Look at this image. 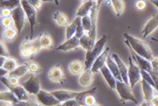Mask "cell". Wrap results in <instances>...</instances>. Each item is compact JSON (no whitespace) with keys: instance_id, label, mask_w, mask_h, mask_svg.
I'll return each mask as SVG.
<instances>
[{"instance_id":"obj_1","label":"cell","mask_w":158,"mask_h":106,"mask_svg":"<svg viewBox=\"0 0 158 106\" xmlns=\"http://www.w3.org/2000/svg\"><path fill=\"white\" fill-rule=\"evenodd\" d=\"M124 37L126 39L125 43L127 45V47L135 51L139 55L146 58L147 60H149V61L153 60V58H154L153 53L147 42H145L144 40L137 39L128 34H124Z\"/></svg>"},{"instance_id":"obj_2","label":"cell","mask_w":158,"mask_h":106,"mask_svg":"<svg viewBox=\"0 0 158 106\" xmlns=\"http://www.w3.org/2000/svg\"><path fill=\"white\" fill-rule=\"evenodd\" d=\"M108 37L106 35H103L101 39H99L96 41L95 45L90 50L87 51L86 56H85V69H89L91 67L94 61L96 60L98 56L101 55V53L104 50V47L107 41Z\"/></svg>"},{"instance_id":"obj_3","label":"cell","mask_w":158,"mask_h":106,"mask_svg":"<svg viewBox=\"0 0 158 106\" xmlns=\"http://www.w3.org/2000/svg\"><path fill=\"white\" fill-rule=\"evenodd\" d=\"M21 6L23 7L24 11L26 12V15L27 17L29 23H30V30H31V34L29 39H34V27L35 25H37V9L33 6L27 0H21Z\"/></svg>"},{"instance_id":"obj_4","label":"cell","mask_w":158,"mask_h":106,"mask_svg":"<svg viewBox=\"0 0 158 106\" xmlns=\"http://www.w3.org/2000/svg\"><path fill=\"white\" fill-rule=\"evenodd\" d=\"M115 89L117 90L118 94L120 96V100L122 102L132 101L137 104L135 97L132 94V88L130 87L129 84H126L123 81H117Z\"/></svg>"},{"instance_id":"obj_5","label":"cell","mask_w":158,"mask_h":106,"mask_svg":"<svg viewBox=\"0 0 158 106\" xmlns=\"http://www.w3.org/2000/svg\"><path fill=\"white\" fill-rule=\"evenodd\" d=\"M129 66H128V80H129L130 87L133 89L136 84L141 82V70L138 65H135L134 62H132V58L129 56Z\"/></svg>"},{"instance_id":"obj_6","label":"cell","mask_w":158,"mask_h":106,"mask_svg":"<svg viewBox=\"0 0 158 106\" xmlns=\"http://www.w3.org/2000/svg\"><path fill=\"white\" fill-rule=\"evenodd\" d=\"M11 18H13L15 28L18 30V33L20 34L21 31H22L23 27H24V26H25L26 18H27L22 6H18L17 8H15L14 10H12Z\"/></svg>"},{"instance_id":"obj_7","label":"cell","mask_w":158,"mask_h":106,"mask_svg":"<svg viewBox=\"0 0 158 106\" xmlns=\"http://www.w3.org/2000/svg\"><path fill=\"white\" fill-rule=\"evenodd\" d=\"M37 100L39 101L41 104L46 106H54L60 105L61 101L57 99L55 96L52 94V92H48L45 90L40 89L39 93L36 95Z\"/></svg>"},{"instance_id":"obj_8","label":"cell","mask_w":158,"mask_h":106,"mask_svg":"<svg viewBox=\"0 0 158 106\" xmlns=\"http://www.w3.org/2000/svg\"><path fill=\"white\" fill-rule=\"evenodd\" d=\"M23 87L27 89V91L29 94H34L37 95L40 90V83L39 78L34 75L32 74L26 82L21 84Z\"/></svg>"},{"instance_id":"obj_9","label":"cell","mask_w":158,"mask_h":106,"mask_svg":"<svg viewBox=\"0 0 158 106\" xmlns=\"http://www.w3.org/2000/svg\"><path fill=\"white\" fill-rule=\"evenodd\" d=\"M48 79L53 83L63 84L65 83V75L63 69L60 65H56L51 68L48 72Z\"/></svg>"},{"instance_id":"obj_10","label":"cell","mask_w":158,"mask_h":106,"mask_svg":"<svg viewBox=\"0 0 158 106\" xmlns=\"http://www.w3.org/2000/svg\"><path fill=\"white\" fill-rule=\"evenodd\" d=\"M130 50H131V55H132V57H133V59L135 60V62L137 63V65L140 67L141 69H143V70H146L148 72L151 73L152 72L153 68H152V65H151V61H149V60H147L146 58H144V57H142V56L139 55L138 54H136L134 50H132L131 48H130Z\"/></svg>"},{"instance_id":"obj_11","label":"cell","mask_w":158,"mask_h":106,"mask_svg":"<svg viewBox=\"0 0 158 106\" xmlns=\"http://www.w3.org/2000/svg\"><path fill=\"white\" fill-rule=\"evenodd\" d=\"M141 82V86H142V91L144 95V103L141 104L142 106L151 105V99L154 96V87L150 84H148L146 80L142 79Z\"/></svg>"},{"instance_id":"obj_12","label":"cell","mask_w":158,"mask_h":106,"mask_svg":"<svg viewBox=\"0 0 158 106\" xmlns=\"http://www.w3.org/2000/svg\"><path fill=\"white\" fill-rule=\"evenodd\" d=\"M79 39L77 36L74 35L72 38L66 39V41L64 43L61 44L56 48V50L63 51V52H68V51L73 50V49H77L80 46L79 43Z\"/></svg>"},{"instance_id":"obj_13","label":"cell","mask_w":158,"mask_h":106,"mask_svg":"<svg viewBox=\"0 0 158 106\" xmlns=\"http://www.w3.org/2000/svg\"><path fill=\"white\" fill-rule=\"evenodd\" d=\"M158 27V13L156 15H154L152 18H150V19L146 23V25L144 26V27L142 29L141 33L143 35V38H146L150 34H152L153 32Z\"/></svg>"},{"instance_id":"obj_14","label":"cell","mask_w":158,"mask_h":106,"mask_svg":"<svg viewBox=\"0 0 158 106\" xmlns=\"http://www.w3.org/2000/svg\"><path fill=\"white\" fill-rule=\"evenodd\" d=\"M108 52H109V47H106L105 50L102 52L101 55L98 56L96 60L94 61L93 64H92V66H91V67H90V69L92 70V72L97 73L98 71H99V70H100V68H101V67H103L106 63Z\"/></svg>"},{"instance_id":"obj_15","label":"cell","mask_w":158,"mask_h":106,"mask_svg":"<svg viewBox=\"0 0 158 106\" xmlns=\"http://www.w3.org/2000/svg\"><path fill=\"white\" fill-rule=\"evenodd\" d=\"M52 94L56 97L57 99L64 102V101L72 99V98H77L80 92H74V91H69V90H65V89H61V90H56L53 91Z\"/></svg>"},{"instance_id":"obj_16","label":"cell","mask_w":158,"mask_h":106,"mask_svg":"<svg viewBox=\"0 0 158 106\" xmlns=\"http://www.w3.org/2000/svg\"><path fill=\"white\" fill-rule=\"evenodd\" d=\"M112 57L114 59V61L116 62V63L118 64V67L120 75H121V77L123 79V82L126 84H129V80H128V67L126 66L124 62L120 60V58L118 57V55L116 54H113Z\"/></svg>"},{"instance_id":"obj_17","label":"cell","mask_w":158,"mask_h":106,"mask_svg":"<svg viewBox=\"0 0 158 106\" xmlns=\"http://www.w3.org/2000/svg\"><path fill=\"white\" fill-rule=\"evenodd\" d=\"M100 71H101L104 78L106 79V83H107V84L109 85V87L112 89H115V88H116L117 79L114 77L113 73L110 71V69L108 68L107 65L105 64V65L100 68Z\"/></svg>"},{"instance_id":"obj_18","label":"cell","mask_w":158,"mask_h":106,"mask_svg":"<svg viewBox=\"0 0 158 106\" xmlns=\"http://www.w3.org/2000/svg\"><path fill=\"white\" fill-rule=\"evenodd\" d=\"M94 74L95 73L92 72V70L89 68V69H85V71L83 74L80 75L79 77V84L82 87H88L90 84H92L93 80H94Z\"/></svg>"},{"instance_id":"obj_19","label":"cell","mask_w":158,"mask_h":106,"mask_svg":"<svg viewBox=\"0 0 158 106\" xmlns=\"http://www.w3.org/2000/svg\"><path fill=\"white\" fill-rule=\"evenodd\" d=\"M20 55L25 59L30 58L31 56L34 55L32 50V39L27 38L23 41L20 47Z\"/></svg>"},{"instance_id":"obj_20","label":"cell","mask_w":158,"mask_h":106,"mask_svg":"<svg viewBox=\"0 0 158 106\" xmlns=\"http://www.w3.org/2000/svg\"><path fill=\"white\" fill-rule=\"evenodd\" d=\"M106 64L107 65V67L110 69V71L113 73L114 77L117 79V81H123V79L121 77V75H120V72L118 70V64L114 61V59H113V57L111 58V56H107L106 63Z\"/></svg>"},{"instance_id":"obj_21","label":"cell","mask_w":158,"mask_h":106,"mask_svg":"<svg viewBox=\"0 0 158 106\" xmlns=\"http://www.w3.org/2000/svg\"><path fill=\"white\" fill-rule=\"evenodd\" d=\"M95 4V1L94 0H88L86 2H84V4L80 6V8L78 9V11L76 14V17H84L86 15H89L90 14V11L91 9Z\"/></svg>"},{"instance_id":"obj_22","label":"cell","mask_w":158,"mask_h":106,"mask_svg":"<svg viewBox=\"0 0 158 106\" xmlns=\"http://www.w3.org/2000/svg\"><path fill=\"white\" fill-rule=\"evenodd\" d=\"M84 68H85V67H84L82 62L78 61V60L72 61L69 64V70L74 75H77L78 74H81V73L83 72Z\"/></svg>"},{"instance_id":"obj_23","label":"cell","mask_w":158,"mask_h":106,"mask_svg":"<svg viewBox=\"0 0 158 106\" xmlns=\"http://www.w3.org/2000/svg\"><path fill=\"white\" fill-rule=\"evenodd\" d=\"M0 100L11 102L13 105H15L18 102H19V98L11 90H9V91H2L1 94H0Z\"/></svg>"},{"instance_id":"obj_24","label":"cell","mask_w":158,"mask_h":106,"mask_svg":"<svg viewBox=\"0 0 158 106\" xmlns=\"http://www.w3.org/2000/svg\"><path fill=\"white\" fill-rule=\"evenodd\" d=\"M40 43H41L42 48L50 49L53 47V39L47 32L40 35Z\"/></svg>"},{"instance_id":"obj_25","label":"cell","mask_w":158,"mask_h":106,"mask_svg":"<svg viewBox=\"0 0 158 106\" xmlns=\"http://www.w3.org/2000/svg\"><path fill=\"white\" fill-rule=\"evenodd\" d=\"M27 72H29L28 65H27V63H26V64H23L21 66H18L13 71L9 72L8 76L9 75H14V76H18V77H21Z\"/></svg>"},{"instance_id":"obj_26","label":"cell","mask_w":158,"mask_h":106,"mask_svg":"<svg viewBox=\"0 0 158 106\" xmlns=\"http://www.w3.org/2000/svg\"><path fill=\"white\" fill-rule=\"evenodd\" d=\"M19 6H21V0H2L0 4L1 8H8L11 11Z\"/></svg>"},{"instance_id":"obj_27","label":"cell","mask_w":158,"mask_h":106,"mask_svg":"<svg viewBox=\"0 0 158 106\" xmlns=\"http://www.w3.org/2000/svg\"><path fill=\"white\" fill-rule=\"evenodd\" d=\"M79 43H80V47H83L86 51L90 50L93 47V45H92V42H91V39H90L89 34H84L79 39Z\"/></svg>"},{"instance_id":"obj_28","label":"cell","mask_w":158,"mask_h":106,"mask_svg":"<svg viewBox=\"0 0 158 106\" xmlns=\"http://www.w3.org/2000/svg\"><path fill=\"white\" fill-rule=\"evenodd\" d=\"M113 9L118 17H120L125 9V3L123 0H111Z\"/></svg>"},{"instance_id":"obj_29","label":"cell","mask_w":158,"mask_h":106,"mask_svg":"<svg viewBox=\"0 0 158 106\" xmlns=\"http://www.w3.org/2000/svg\"><path fill=\"white\" fill-rule=\"evenodd\" d=\"M77 26V18L76 17V18L66 28V39L72 38L74 35L76 34Z\"/></svg>"},{"instance_id":"obj_30","label":"cell","mask_w":158,"mask_h":106,"mask_svg":"<svg viewBox=\"0 0 158 106\" xmlns=\"http://www.w3.org/2000/svg\"><path fill=\"white\" fill-rule=\"evenodd\" d=\"M53 18L59 26H66L68 24V18L61 11H56L53 15Z\"/></svg>"},{"instance_id":"obj_31","label":"cell","mask_w":158,"mask_h":106,"mask_svg":"<svg viewBox=\"0 0 158 106\" xmlns=\"http://www.w3.org/2000/svg\"><path fill=\"white\" fill-rule=\"evenodd\" d=\"M18 33V30L16 28H12V27H8L5 29L4 31V37L6 40H9L11 41L12 39H14L16 38Z\"/></svg>"},{"instance_id":"obj_32","label":"cell","mask_w":158,"mask_h":106,"mask_svg":"<svg viewBox=\"0 0 158 106\" xmlns=\"http://www.w3.org/2000/svg\"><path fill=\"white\" fill-rule=\"evenodd\" d=\"M18 67V63L17 61L14 59V58H11V57H9V58H7L6 59V62H5V64H4V66L1 67H4L5 69H6L7 71H9V72H11V71H13L16 67Z\"/></svg>"},{"instance_id":"obj_33","label":"cell","mask_w":158,"mask_h":106,"mask_svg":"<svg viewBox=\"0 0 158 106\" xmlns=\"http://www.w3.org/2000/svg\"><path fill=\"white\" fill-rule=\"evenodd\" d=\"M41 48H42V47H41V43H40V35L36 39H32V50H33L34 55H37Z\"/></svg>"},{"instance_id":"obj_34","label":"cell","mask_w":158,"mask_h":106,"mask_svg":"<svg viewBox=\"0 0 158 106\" xmlns=\"http://www.w3.org/2000/svg\"><path fill=\"white\" fill-rule=\"evenodd\" d=\"M82 24H83V26H84V29H85V32H90L91 30V18H90V14L89 15H86V16H84L82 17Z\"/></svg>"},{"instance_id":"obj_35","label":"cell","mask_w":158,"mask_h":106,"mask_svg":"<svg viewBox=\"0 0 158 106\" xmlns=\"http://www.w3.org/2000/svg\"><path fill=\"white\" fill-rule=\"evenodd\" d=\"M27 65H28V70L30 73H32V74H40L41 72V68L36 62H27Z\"/></svg>"},{"instance_id":"obj_36","label":"cell","mask_w":158,"mask_h":106,"mask_svg":"<svg viewBox=\"0 0 158 106\" xmlns=\"http://www.w3.org/2000/svg\"><path fill=\"white\" fill-rule=\"evenodd\" d=\"M77 32H76V36H77L78 38H81L84 34H85V29L83 26V24H82V18L81 17H77Z\"/></svg>"},{"instance_id":"obj_37","label":"cell","mask_w":158,"mask_h":106,"mask_svg":"<svg viewBox=\"0 0 158 106\" xmlns=\"http://www.w3.org/2000/svg\"><path fill=\"white\" fill-rule=\"evenodd\" d=\"M85 105H88V106L98 105V104H97L96 98H95V96H93V94H90V95H87L86 96H85Z\"/></svg>"},{"instance_id":"obj_38","label":"cell","mask_w":158,"mask_h":106,"mask_svg":"<svg viewBox=\"0 0 158 106\" xmlns=\"http://www.w3.org/2000/svg\"><path fill=\"white\" fill-rule=\"evenodd\" d=\"M2 26H4L5 28H8V27H11L12 24L14 23L13 21V18L11 17H5L2 18Z\"/></svg>"},{"instance_id":"obj_39","label":"cell","mask_w":158,"mask_h":106,"mask_svg":"<svg viewBox=\"0 0 158 106\" xmlns=\"http://www.w3.org/2000/svg\"><path fill=\"white\" fill-rule=\"evenodd\" d=\"M60 105L62 106H77L79 105L78 102L77 101L76 98H72V99H69V100L64 101L62 104H61Z\"/></svg>"},{"instance_id":"obj_40","label":"cell","mask_w":158,"mask_h":106,"mask_svg":"<svg viewBox=\"0 0 158 106\" xmlns=\"http://www.w3.org/2000/svg\"><path fill=\"white\" fill-rule=\"evenodd\" d=\"M8 80H9V83L12 86H16V85H19V77L18 76H14V75H9L7 76Z\"/></svg>"},{"instance_id":"obj_41","label":"cell","mask_w":158,"mask_h":106,"mask_svg":"<svg viewBox=\"0 0 158 106\" xmlns=\"http://www.w3.org/2000/svg\"><path fill=\"white\" fill-rule=\"evenodd\" d=\"M16 106H34V105H38L37 104L34 103L33 101L27 100V101H19L18 102L17 104H15Z\"/></svg>"},{"instance_id":"obj_42","label":"cell","mask_w":158,"mask_h":106,"mask_svg":"<svg viewBox=\"0 0 158 106\" xmlns=\"http://www.w3.org/2000/svg\"><path fill=\"white\" fill-rule=\"evenodd\" d=\"M0 55L3 56H6V57H9V52L6 48V45L4 44L3 41H1V46H0Z\"/></svg>"},{"instance_id":"obj_43","label":"cell","mask_w":158,"mask_h":106,"mask_svg":"<svg viewBox=\"0 0 158 106\" xmlns=\"http://www.w3.org/2000/svg\"><path fill=\"white\" fill-rule=\"evenodd\" d=\"M135 6L137 10H144L147 7V4L144 0H137L135 3Z\"/></svg>"},{"instance_id":"obj_44","label":"cell","mask_w":158,"mask_h":106,"mask_svg":"<svg viewBox=\"0 0 158 106\" xmlns=\"http://www.w3.org/2000/svg\"><path fill=\"white\" fill-rule=\"evenodd\" d=\"M151 65H152L153 72L158 74V57H155L151 60Z\"/></svg>"},{"instance_id":"obj_45","label":"cell","mask_w":158,"mask_h":106,"mask_svg":"<svg viewBox=\"0 0 158 106\" xmlns=\"http://www.w3.org/2000/svg\"><path fill=\"white\" fill-rule=\"evenodd\" d=\"M12 11L8 8H1V17H11Z\"/></svg>"},{"instance_id":"obj_46","label":"cell","mask_w":158,"mask_h":106,"mask_svg":"<svg viewBox=\"0 0 158 106\" xmlns=\"http://www.w3.org/2000/svg\"><path fill=\"white\" fill-rule=\"evenodd\" d=\"M27 1L37 10H40L41 8V2H42L41 0H27Z\"/></svg>"},{"instance_id":"obj_47","label":"cell","mask_w":158,"mask_h":106,"mask_svg":"<svg viewBox=\"0 0 158 106\" xmlns=\"http://www.w3.org/2000/svg\"><path fill=\"white\" fill-rule=\"evenodd\" d=\"M150 74L152 75V78L154 80V82H155V89L158 91V74H156L155 72H153V70Z\"/></svg>"},{"instance_id":"obj_48","label":"cell","mask_w":158,"mask_h":106,"mask_svg":"<svg viewBox=\"0 0 158 106\" xmlns=\"http://www.w3.org/2000/svg\"><path fill=\"white\" fill-rule=\"evenodd\" d=\"M151 105L158 106V95L153 96L152 99H151Z\"/></svg>"},{"instance_id":"obj_49","label":"cell","mask_w":158,"mask_h":106,"mask_svg":"<svg viewBox=\"0 0 158 106\" xmlns=\"http://www.w3.org/2000/svg\"><path fill=\"white\" fill-rule=\"evenodd\" d=\"M7 58H8V57L1 55V57H0V66H1V67H3V66H4V64H5V62H6Z\"/></svg>"},{"instance_id":"obj_50","label":"cell","mask_w":158,"mask_h":106,"mask_svg":"<svg viewBox=\"0 0 158 106\" xmlns=\"http://www.w3.org/2000/svg\"><path fill=\"white\" fill-rule=\"evenodd\" d=\"M154 6H156L158 8V0H149Z\"/></svg>"},{"instance_id":"obj_51","label":"cell","mask_w":158,"mask_h":106,"mask_svg":"<svg viewBox=\"0 0 158 106\" xmlns=\"http://www.w3.org/2000/svg\"><path fill=\"white\" fill-rule=\"evenodd\" d=\"M104 1H106V0H98V2H97V5H98V6L99 7V6H100V5H101Z\"/></svg>"},{"instance_id":"obj_52","label":"cell","mask_w":158,"mask_h":106,"mask_svg":"<svg viewBox=\"0 0 158 106\" xmlns=\"http://www.w3.org/2000/svg\"><path fill=\"white\" fill-rule=\"evenodd\" d=\"M43 2H55V0H41Z\"/></svg>"},{"instance_id":"obj_53","label":"cell","mask_w":158,"mask_h":106,"mask_svg":"<svg viewBox=\"0 0 158 106\" xmlns=\"http://www.w3.org/2000/svg\"><path fill=\"white\" fill-rule=\"evenodd\" d=\"M55 4H56V6H59V0H55Z\"/></svg>"},{"instance_id":"obj_54","label":"cell","mask_w":158,"mask_h":106,"mask_svg":"<svg viewBox=\"0 0 158 106\" xmlns=\"http://www.w3.org/2000/svg\"><path fill=\"white\" fill-rule=\"evenodd\" d=\"M152 40H154V41H157L158 42V39H156V38H152Z\"/></svg>"},{"instance_id":"obj_55","label":"cell","mask_w":158,"mask_h":106,"mask_svg":"<svg viewBox=\"0 0 158 106\" xmlns=\"http://www.w3.org/2000/svg\"><path fill=\"white\" fill-rule=\"evenodd\" d=\"M82 2H86V1H88V0H81Z\"/></svg>"},{"instance_id":"obj_56","label":"cell","mask_w":158,"mask_h":106,"mask_svg":"<svg viewBox=\"0 0 158 106\" xmlns=\"http://www.w3.org/2000/svg\"><path fill=\"white\" fill-rule=\"evenodd\" d=\"M94 1H95V2H98V0H94Z\"/></svg>"},{"instance_id":"obj_57","label":"cell","mask_w":158,"mask_h":106,"mask_svg":"<svg viewBox=\"0 0 158 106\" xmlns=\"http://www.w3.org/2000/svg\"><path fill=\"white\" fill-rule=\"evenodd\" d=\"M1 1H2V0H1Z\"/></svg>"}]
</instances>
